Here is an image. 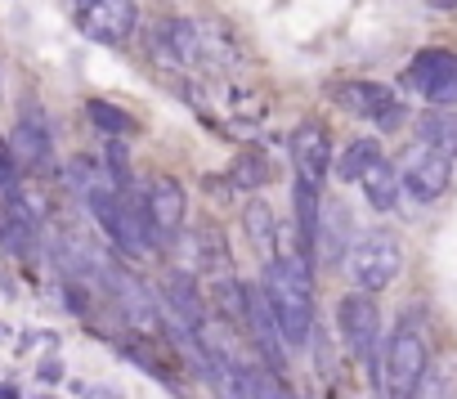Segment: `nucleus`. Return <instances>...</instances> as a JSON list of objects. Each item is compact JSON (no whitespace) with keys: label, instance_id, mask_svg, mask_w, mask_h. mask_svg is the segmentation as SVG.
Returning <instances> with one entry per match:
<instances>
[{"label":"nucleus","instance_id":"obj_16","mask_svg":"<svg viewBox=\"0 0 457 399\" xmlns=\"http://www.w3.org/2000/svg\"><path fill=\"white\" fill-rule=\"evenodd\" d=\"M359 188H363L372 212H395V203H399V175H395V166L386 157L368 166V175L359 179Z\"/></svg>","mask_w":457,"mask_h":399},{"label":"nucleus","instance_id":"obj_3","mask_svg":"<svg viewBox=\"0 0 457 399\" xmlns=\"http://www.w3.org/2000/svg\"><path fill=\"white\" fill-rule=\"evenodd\" d=\"M426 363H430L426 337H421L417 319H403L386 337V350H381V395L386 399H408L417 377L426 372Z\"/></svg>","mask_w":457,"mask_h":399},{"label":"nucleus","instance_id":"obj_7","mask_svg":"<svg viewBox=\"0 0 457 399\" xmlns=\"http://www.w3.org/2000/svg\"><path fill=\"white\" fill-rule=\"evenodd\" d=\"M243 328H247V341H252V350L261 354V363L270 368V372H278L283 377V368H287V345H283V332H278V323H274V314H270V305H265V292L261 287H247L243 283Z\"/></svg>","mask_w":457,"mask_h":399},{"label":"nucleus","instance_id":"obj_4","mask_svg":"<svg viewBox=\"0 0 457 399\" xmlns=\"http://www.w3.org/2000/svg\"><path fill=\"white\" fill-rule=\"evenodd\" d=\"M345 270L354 278V292H368V296L372 292H386L399 278V270H403V247H399L395 234L372 229V234L354 238V247L345 256Z\"/></svg>","mask_w":457,"mask_h":399},{"label":"nucleus","instance_id":"obj_8","mask_svg":"<svg viewBox=\"0 0 457 399\" xmlns=\"http://www.w3.org/2000/svg\"><path fill=\"white\" fill-rule=\"evenodd\" d=\"M77 28L99 46H121L139 28L135 0H77Z\"/></svg>","mask_w":457,"mask_h":399},{"label":"nucleus","instance_id":"obj_18","mask_svg":"<svg viewBox=\"0 0 457 399\" xmlns=\"http://www.w3.org/2000/svg\"><path fill=\"white\" fill-rule=\"evenodd\" d=\"M86 112H90V121L108 135V139H130L139 126H135V117L126 112V108H117V104H108V99H90L86 104Z\"/></svg>","mask_w":457,"mask_h":399},{"label":"nucleus","instance_id":"obj_21","mask_svg":"<svg viewBox=\"0 0 457 399\" xmlns=\"http://www.w3.org/2000/svg\"><path fill=\"white\" fill-rule=\"evenodd\" d=\"M408 399H453V372L444 363H426V372L417 377Z\"/></svg>","mask_w":457,"mask_h":399},{"label":"nucleus","instance_id":"obj_22","mask_svg":"<svg viewBox=\"0 0 457 399\" xmlns=\"http://www.w3.org/2000/svg\"><path fill=\"white\" fill-rule=\"evenodd\" d=\"M37 377H41V381H46V386H54V381H59V377H63V368H59V363H54V359H46V363H41V368H37Z\"/></svg>","mask_w":457,"mask_h":399},{"label":"nucleus","instance_id":"obj_9","mask_svg":"<svg viewBox=\"0 0 457 399\" xmlns=\"http://www.w3.org/2000/svg\"><path fill=\"white\" fill-rule=\"evenodd\" d=\"M332 95H337L341 108H350V112L377 121V130H399V126L408 121L403 99H399L390 86H381V81H345V86H337Z\"/></svg>","mask_w":457,"mask_h":399},{"label":"nucleus","instance_id":"obj_11","mask_svg":"<svg viewBox=\"0 0 457 399\" xmlns=\"http://www.w3.org/2000/svg\"><path fill=\"white\" fill-rule=\"evenodd\" d=\"M292 148V166H296V179H310L314 188H323V175L332 170V135L323 121H301L287 139Z\"/></svg>","mask_w":457,"mask_h":399},{"label":"nucleus","instance_id":"obj_6","mask_svg":"<svg viewBox=\"0 0 457 399\" xmlns=\"http://www.w3.org/2000/svg\"><path fill=\"white\" fill-rule=\"evenodd\" d=\"M144 207H148V234L153 247H170L184 234V216H188V193L175 175H157L144 193Z\"/></svg>","mask_w":457,"mask_h":399},{"label":"nucleus","instance_id":"obj_19","mask_svg":"<svg viewBox=\"0 0 457 399\" xmlns=\"http://www.w3.org/2000/svg\"><path fill=\"white\" fill-rule=\"evenodd\" d=\"M228 184H234L238 193H261L270 184V162L265 153H243L234 166H228Z\"/></svg>","mask_w":457,"mask_h":399},{"label":"nucleus","instance_id":"obj_5","mask_svg":"<svg viewBox=\"0 0 457 399\" xmlns=\"http://www.w3.org/2000/svg\"><path fill=\"white\" fill-rule=\"evenodd\" d=\"M99 274L108 278L112 305H117V314L126 319V328H130L139 341H157V337L166 332V310H162V301L153 296V287H148L144 278L126 274V270H112V265H99Z\"/></svg>","mask_w":457,"mask_h":399},{"label":"nucleus","instance_id":"obj_15","mask_svg":"<svg viewBox=\"0 0 457 399\" xmlns=\"http://www.w3.org/2000/svg\"><path fill=\"white\" fill-rule=\"evenodd\" d=\"M243 229H247L252 247L261 252V261H274V256H278V234H283V225H278V216H274V207L265 203V197H252V203H247Z\"/></svg>","mask_w":457,"mask_h":399},{"label":"nucleus","instance_id":"obj_14","mask_svg":"<svg viewBox=\"0 0 457 399\" xmlns=\"http://www.w3.org/2000/svg\"><path fill=\"white\" fill-rule=\"evenodd\" d=\"M453 81H457V54L444 50V46L417 50L412 63H408V72H403V86H408V90H421L426 99H430L435 90L453 86Z\"/></svg>","mask_w":457,"mask_h":399},{"label":"nucleus","instance_id":"obj_17","mask_svg":"<svg viewBox=\"0 0 457 399\" xmlns=\"http://www.w3.org/2000/svg\"><path fill=\"white\" fill-rule=\"evenodd\" d=\"M381 157H386V153H381V144L363 135V139H350V144L341 148V157L332 162V170H337L345 184H359V179L368 175V166H372V162H381Z\"/></svg>","mask_w":457,"mask_h":399},{"label":"nucleus","instance_id":"obj_13","mask_svg":"<svg viewBox=\"0 0 457 399\" xmlns=\"http://www.w3.org/2000/svg\"><path fill=\"white\" fill-rule=\"evenodd\" d=\"M10 157H14V166L37 170V175H46V170L54 166V139H50L41 112H37V117L23 112V121H19L14 135H10Z\"/></svg>","mask_w":457,"mask_h":399},{"label":"nucleus","instance_id":"obj_1","mask_svg":"<svg viewBox=\"0 0 457 399\" xmlns=\"http://www.w3.org/2000/svg\"><path fill=\"white\" fill-rule=\"evenodd\" d=\"M261 292L283 332V345L305 350L314 337V265H305L301 256H274L265 261Z\"/></svg>","mask_w":457,"mask_h":399},{"label":"nucleus","instance_id":"obj_20","mask_svg":"<svg viewBox=\"0 0 457 399\" xmlns=\"http://www.w3.org/2000/svg\"><path fill=\"white\" fill-rule=\"evenodd\" d=\"M417 130H421V144H430V148H444V153H453V148H457V117H453V112H444V108L426 112Z\"/></svg>","mask_w":457,"mask_h":399},{"label":"nucleus","instance_id":"obj_2","mask_svg":"<svg viewBox=\"0 0 457 399\" xmlns=\"http://www.w3.org/2000/svg\"><path fill=\"white\" fill-rule=\"evenodd\" d=\"M337 328H341L345 350L368 368V381L381 390V350H386V341H381V310H377V301H372L368 292L341 296V305H337Z\"/></svg>","mask_w":457,"mask_h":399},{"label":"nucleus","instance_id":"obj_23","mask_svg":"<svg viewBox=\"0 0 457 399\" xmlns=\"http://www.w3.org/2000/svg\"><path fill=\"white\" fill-rule=\"evenodd\" d=\"M435 5H439V10H444V5H457V0H435Z\"/></svg>","mask_w":457,"mask_h":399},{"label":"nucleus","instance_id":"obj_12","mask_svg":"<svg viewBox=\"0 0 457 399\" xmlns=\"http://www.w3.org/2000/svg\"><path fill=\"white\" fill-rule=\"evenodd\" d=\"M354 247V220H350V207L341 203V197H332V203H323L319 212V238H314V261L323 265H341Z\"/></svg>","mask_w":457,"mask_h":399},{"label":"nucleus","instance_id":"obj_10","mask_svg":"<svg viewBox=\"0 0 457 399\" xmlns=\"http://www.w3.org/2000/svg\"><path fill=\"white\" fill-rule=\"evenodd\" d=\"M448 179H453V153L430 148V144H417L408 153V162H403L399 188H408L417 203H435V197L448 193Z\"/></svg>","mask_w":457,"mask_h":399}]
</instances>
